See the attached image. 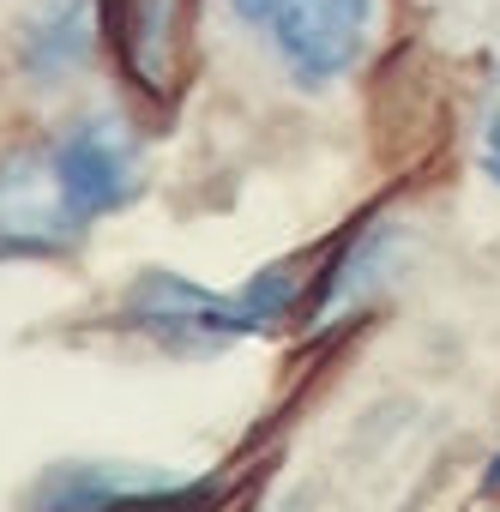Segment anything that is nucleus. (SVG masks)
Listing matches in <instances>:
<instances>
[{
    "instance_id": "nucleus-1",
    "label": "nucleus",
    "mask_w": 500,
    "mask_h": 512,
    "mask_svg": "<svg viewBox=\"0 0 500 512\" xmlns=\"http://www.w3.org/2000/svg\"><path fill=\"white\" fill-rule=\"evenodd\" d=\"M229 13L278 55L302 91L344 85L380 31V0H229Z\"/></svg>"
},
{
    "instance_id": "nucleus-2",
    "label": "nucleus",
    "mask_w": 500,
    "mask_h": 512,
    "mask_svg": "<svg viewBox=\"0 0 500 512\" xmlns=\"http://www.w3.org/2000/svg\"><path fill=\"white\" fill-rule=\"evenodd\" d=\"M229 494L223 476H181L139 458H55L43 464L19 506L25 512H211Z\"/></svg>"
},
{
    "instance_id": "nucleus-3",
    "label": "nucleus",
    "mask_w": 500,
    "mask_h": 512,
    "mask_svg": "<svg viewBox=\"0 0 500 512\" xmlns=\"http://www.w3.org/2000/svg\"><path fill=\"white\" fill-rule=\"evenodd\" d=\"M115 320H121V332H133L157 356H181V362L217 356L241 338H260L235 290H205L169 266L139 272L115 302Z\"/></svg>"
},
{
    "instance_id": "nucleus-4",
    "label": "nucleus",
    "mask_w": 500,
    "mask_h": 512,
    "mask_svg": "<svg viewBox=\"0 0 500 512\" xmlns=\"http://www.w3.org/2000/svg\"><path fill=\"white\" fill-rule=\"evenodd\" d=\"M91 235V223L73 211L49 133H13L0 139V266L19 260H67Z\"/></svg>"
},
{
    "instance_id": "nucleus-5",
    "label": "nucleus",
    "mask_w": 500,
    "mask_h": 512,
    "mask_svg": "<svg viewBox=\"0 0 500 512\" xmlns=\"http://www.w3.org/2000/svg\"><path fill=\"white\" fill-rule=\"evenodd\" d=\"M49 145H55L61 187L85 223H103L145 193V145L121 115H79L55 127Z\"/></svg>"
},
{
    "instance_id": "nucleus-6",
    "label": "nucleus",
    "mask_w": 500,
    "mask_h": 512,
    "mask_svg": "<svg viewBox=\"0 0 500 512\" xmlns=\"http://www.w3.org/2000/svg\"><path fill=\"white\" fill-rule=\"evenodd\" d=\"M103 37L115 49V67L127 85L169 109L187 79V43H193V0H103Z\"/></svg>"
},
{
    "instance_id": "nucleus-7",
    "label": "nucleus",
    "mask_w": 500,
    "mask_h": 512,
    "mask_svg": "<svg viewBox=\"0 0 500 512\" xmlns=\"http://www.w3.org/2000/svg\"><path fill=\"white\" fill-rule=\"evenodd\" d=\"M103 43V0H19L7 25V49L25 85L61 91L73 85Z\"/></svg>"
},
{
    "instance_id": "nucleus-8",
    "label": "nucleus",
    "mask_w": 500,
    "mask_h": 512,
    "mask_svg": "<svg viewBox=\"0 0 500 512\" xmlns=\"http://www.w3.org/2000/svg\"><path fill=\"white\" fill-rule=\"evenodd\" d=\"M476 163H482L488 187H500V109H494V115H488V127H482V151H476Z\"/></svg>"
},
{
    "instance_id": "nucleus-9",
    "label": "nucleus",
    "mask_w": 500,
    "mask_h": 512,
    "mask_svg": "<svg viewBox=\"0 0 500 512\" xmlns=\"http://www.w3.org/2000/svg\"><path fill=\"white\" fill-rule=\"evenodd\" d=\"M482 494H500V446H494V458L482 464V482H476Z\"/></svg>"
},
{
    "instance_id": "nucleus-10",
    "label": "nucleus",
    "mask_w": 500,
    "mask_h": 512,
    "mask_svg": "<svg viewBox=\"0 0 500 512\" xmlns=\"http://www.w3.org/2000/svg\"><path fill=\"white\" fill-rule=\"evenodd\" d=\"M278 512H308V500H284V506H278Z\"/></svg>"
}]
</instances>
